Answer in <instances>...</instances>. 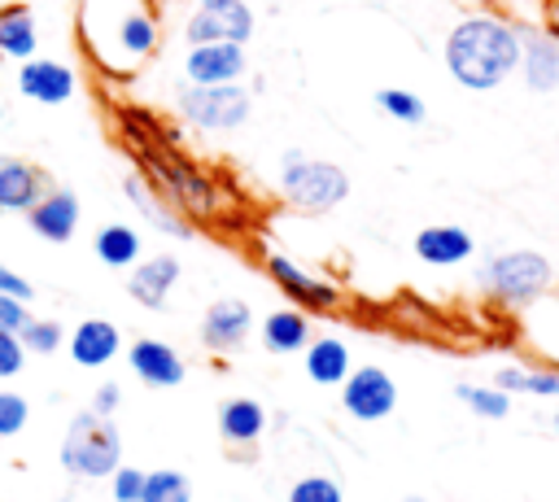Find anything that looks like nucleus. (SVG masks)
<instances>
[{"label": "nucleus", "instance_id": "1", "mask_svg": "<svg viewBox=\"0 0 559 502\" xmlns=\"http://www.w3.org/2000/svg\"><path fill=\"white\" fill-rule=\"evenodd\" d=\"M441 61L459 87L493 92L520 70V31L502 17L472 13L450 26V35L441 44Z\"/></svg>", "mask_w": 559, "mask_h": 502}, {"label": "nucleus", "instance_id": "2", "mask_svg": "<svg viewBox=\"0 0 559 502\" xmlns=\"http://www.w3.org/2000/svg\"><path fill=\"white\" fill-rule=\"evenodd\" d=\"M79 31L83 44L114 70H127L157 48V22L144 0H83Z\"/></svg>", "mask_w": 559, "mask_h": 502}, {"label": "nucleus", "instance_id": "3", "mask_svg": "<svg viewBox=\"0 0 559 502\" xmlns=\"http://www.w3.org/2000/svg\"><path fill=\"white\" fill-rule=\"evenodd\" d=\"M122 463V437L109 415L79 410L61 437V467L79 480H105Z\"/></svg>", "mask_w": 559, "mask_h": 502}, {"label": "nucleus", "instance_id": "4", "mask_svg": "<svg viewBox=\"0 0 559 502\" xmlns=\"http://www.w3.org/2000/svg\"><path fill=\"white\" fill-rule=\"evenodd\" d=\"M280 192L301 214H328L349 196V175L336 162L306 157V153L288 148L284 166H280Z\"/></svg>", "mask_w": 559, "mask_h": 502}, {"label": "nucleus", "instance_id": "5", "mask_svg": "<svg viewBox=\"0 0 559 502\" xmlns=\"http://www.w3.org/2000/svg\"><path fill=\"white\" fill-rule=\"evenodd\" d=\"M550 284H555V266L537 249H507L480 266V288L489 297H498L502 306H528V301L546 297Z\"/></svg>", "mask_w": 559, "mask_h": 502}, {"label": "nucleus", "instance_id": "6", "mask_svg": "<svg viewBox=\"0 0 559 502\" xmlns=\"http://www.w3.org/2000/svg\"><path fill=\"white\" fill-rule=\"evenodd\" d=\"M140 157H144V166L153 170V179L162 183V192H166L183 214H197V218L218 214V188H214L197 166H188L179 153L140 144Z\"/></svg>", "mask_w": 559, "mask_h": 502}, {"label": "nucleus", "instance_id": "7", "mask_svg": "<svg viewBox=\"0 0 559 502\" xmlns=\"http://www.w3.org/2000/svg\"><path fill=\"white\" fill-rule=\"evenodd\" d=\"M253 96L240 83H188L179 87V113L201 131H236L249 122Z\"/></svg>", "mask_w": 559, "mask_h": 502}, {"label": "nucleus", "instance_id": "8", "mask_svg": "<svg viewBox=\"0 0 559 502\" xmlns=\"http://www.w3.org/2000/svg\"><path fill=\"white\" fill-rule=\"evenodd\" d=\"M341 410L358 423H380L397 410V384L384 367H354L341 380Z\"/></svg>", "mask_w": 559, "mask_h": 502}, {"label": "nucleus", "instance_id": "9", "mask_svg": "<svg viewBox=\"0 0 559 502\" xmlns=\"http://www.w3.org/2000/svg\"><path fill=\"white\" fill-rule=\"evenodd\" d=\"M266 275L280 284V292L297 306V310H332L341 306V288L314 271H306L297 258L288 253H266Z\"/></svg>", "mask_w": 559, "mask_h": 502}, {"label": "nucleus", "instance_id": "10", "mask_svg": "<svg viewBox=\"0 0 559 502\" xmlns=\"http://www.w3.org/2000/svg\"><path fill=\"white\" fill-rule=\"evenodd\" d=\"M17 92L35 105H66L79 92V74L57 57H26L17 65Z\"/></svg>", "mask_w": 559, "mask_h": 502}, {"label": "nucleus", "instance_id": "11", "mask_svg": "<svg viewBox=\"0 0 559 502\" xmlns=\"http://www.w3.org/2000/svg\"><path fill=\"white\" fill-rule=\"evenodd\" d=\"M245 70H249L245 44H231V39L188 44V57H183L188 83H240Z\"/></svg>", "mask_w": 559, "mask_h": 502}, {"label": "nucleus", "instance_id": "12", "mask_svg": "<svg viewBox=\"0 0 559 502\" xmlns=\"http://www.w3.org/2000/svg\"><path fill=\"white\" fill-rule=\"evenodd\" d=\"M249 35H253V9L245 0H231V4H218V9H197L183 22L188 44H214V39L245 44Z\"/></svg>", "mask_w": 559, "mask_h": 502}, {"label": "nucleus", "instance_id": "13", "mask_svg": "<svg viewBox=\"0 0 559 502\" xmlns=\"http://www.w3.org/2000/svg\"><path fill=\"white\" fill-rule=\"evenodd\" d=\"M127 367H131V375H135L140 384H148V389H179L183 375H188V362L179 358V349H170L166 340H153V336L131 340Z\"/></svg>", "mask_w": 559, "mask_h": 502}, {"label": "nucleus", "instance_id": "14", "mask_svg": "<svg viewBox=\"0 0 559 502\" xmlns=\"http://www.w3.org/2000/svg\"><path fill=\"white\" fill-rule=\"evenodd\" d=\"M249 332H253V310H249V301H240V297H218V301L205 310V319H201V345H205L210 354L240 349V345L249 340Z\"/></svg>", "mask_w": 559, "mask_h": 502}, {"label": "nucleus", "instance_id": "15", "mask_svg": "<svg viewBox=\"0 0 559 502\" xmlns=\"http://www.w3.org/2000/svg\"><path fill=\"white\" fill-rule=\"evenodd\" d=\"M26 223L39 240L48 244H66L74 231H79V196L70 188H48L31 210H26Z\"/></svg>", "mask_w": 559, "mask_h": 502}, {"label": "nucleus", "instance_id": "16", "mask_svg": "<svg viewBox=\"0 0 559 502\" xmlns=\"http://www.w3.org/2000/svg\"><path fill=\"white\" fill-rule=\"evenodd\" d=\"M476 253V240L459 223H428L415 231V258L424 266H463Z\"/></svg>", "mask_w": 559, "mask_h": 502}, {"label": "nucleus", "instance_id": "17", "mask_svg": "<svg viewBox=\"0 0 559 502\" xmlns=\"http://www.w3.org/2000/svg\"><path fill=\"white\" fill-rule=\"evenodd\" d=\"M528 92H555L559 83V35L550 31H520V70Z\"/></svg>", "mask_w": 559, "mask_h": 502}, {"label": "nucleus", "instance_id": "18", "mask_svg": "<svg viewBox=\"0 0 559 502\" xmlns=\"http://www.w3.org/2000/svg\"><path fill=\"white\" fill-rule=\"evenodd\" d=\"M179 258L175 253H157V258H140L135 266H131V275H127V292H131V301H140L144 310H162L166 306V297H170V288L179 284Z\"/></svg>", "mask_w": 559, "mask_h": 502}, {"label": "nucleus", "instance_id": "19", "mask_svg": "<svg viewBox=\"0 0 559 502\" xmlns=\"http://www.w3.org/2000/svg\"><path fill=\"white\" fill-rule=\"evenodd\" d=\"M48 192V175L26 157H0V214H26Z\"/></svg>", "mask_w": 559, "mask_h": 502}, {"label": "nucleus", "instance_id": "20", "mask_svg": "<svg viewBox=\"0 0 559 502\" xmlns=\"http://www.w3.org/2000/svg\"><path fill=\"white\" fill-rule=\"evenodd\" d=\"M66 349H70V358H74L79 367L96 371V367H105V362L118 358V349H122V332H118L109 319H83V323L66 336Z\"/></svg>", "mask_w": 559, "mask_h": 502}, {"label": "nucleus", "instance_id": "21", "mask_svg": "<svg viewBox=\"0 0 559 502\" xmlns=\"http://www.w3.org/2000/svg\"><path fill=\"white\" fill-rule=\"evenodd\" d=\"M306 358H301V367H306V375H310V384H319V389H341V380L354 371V358H349V345L345 340H336V336H310V345L301 349Z\"/></svg>", "mask_w": 559, "mask_h": 502}, {"label": "nucleus", "instance_id": "22", "mask_svg": "<svg viewBox=\"0 0 559 502\" xmlns=\"http://www.w3.org/2000/svg\"><path fill=\"white\" fill-rule=\"evenodd\" d=\"M0 52L4 61H26L39 52V22L31 4H17V0L0 4Z\"/></svg>", "mask_w": 559, "mask_h": 502}, {"label": "nucleus", "instance_id": "23", "mask_svg": "<svg viewBox=\"0 0 559 502\" xmlns=\"http://www.w3.org/2000/svg\"><path fill=\"white\" fill-rule=\"evenodd\" d=\"M218 432H223V441L253 445V441L266 432V410H262V402H253V397H227V402L218 406Z\"/></svg>", "mask_w": 559, "mask_h": 502}, {"label": "nucleus", "instance_id": "24", "mask_svg": "<svg viewBox=\"0 0 559 502\" xmlns=\"http://www.w3.org/2000/svg\"><path fill=\"white\" fill-rule=\"evenodd\" d=\"M92 249H96V258H100L105 266L131 271V266L140 262V253H144V240H140V231H135L131 223H105V227L96 231Z\"/></svg>", "mask_w": 559, "mask_h": 502}, {"label": "nucleus", "instance_id": "25", "mask_svg": "<svg viewBox=\"0 0 559 502\" xmlns=\"http://www.w3.org/2000/svg\"><path fill=\"white\" fill-rule=\"evenodd\" d=\"M262 345L271 354H301L310 345V319L306 310H275L262 319Z\"/></svg>", "mask_w": 559, "mask_h": 502}, {"label": "nucleus", "instance_id": "26", "mask_svg": "<svg viewBox=\"0 0 559 502\" xmlns=\"http://www.w3.org/2000/svg\"><path fill=\"white\" fill-rule=\"evenodd\" d=\"M122 192L131 196V205H135V210H140L157 231H166V236H175V240H188V236H192V227H188L179 214H170V210H166V201H162V196H157L140 175H127Z\"/></svg>", "mask_w": 559, "mask_h": 502}, {"label": "nucleus", "instance_id": "27", "mask_svg": "<svg viewBox=\"0 0 559 502\" xmlns=\"http://www.w3.org/2000/svg\"><path fill=\"white\" fill-rule=\"evenodd\" d=\"M493 384H498V389H507L511 397H515V393H533V397H559V367H546V371L498 367V371H493Z\"/></svg>", "mask_w": 559, "mask_h": 502}, {"label": "nucleus", "instance_id": "28", "mask_svg": "<svg viewBox=\"0 0 559 502\" xmlns=\"http://www.w3.org/2000/svg\"><path fill=\"white\" fill-rule=\"evenodd\" d=\"M454 397L463 406H472V415H480V419H507L511 415V393L498 384H454Z\"/></svg>", "mask_w": 559, "mask_h": 502}, {"label": "nucleus", "instance_id": "29", "mask_svg": "<svg viewBox=\"0 0 559 502\" xmlns=\"http://www.w3.org/2000/svg\"><path fill=\"white\" fill-rule=\"evenodd\" d=\"M376 105H380V113H389L402 127H424V118H428L424 96H415L411 87H380L376 92Z\"/></svg>", "mask_w": 559, "mask_h": 502}, {"label": "nucleus", "instance_id": "30", "mask_svg": "<svg viewBox=\"0 0 559 502\" xmlns=\"http://www.w3.org/2000/svg\"><path fill=\"white\" fill-rule=\"evenodd\" d=\"M140 502H192L188 476H183L179 467H157V471H144Z\"/></svg>", "mask_w": 559, "mask_h": 502}, {"label": "nucleus", "instance_id": "31", "mask_svg": "<svg viewBox=\"0 0 559 502\" xmlns=\"http://www.w3.org/2000/svg\"><path fill=\"white\" fill-rule=\"evenodd\" d=\"M17 340H22L26 354H44L48 358V354H57L66 345V327L57 319H26L17 327Z\"/></svg>", "mask_w": 559, "mask_h": 502}, {"label": "nucleus", "instance_id": "32", "mask_svg": "<svg viewBox=\"0 0 559 502\" xmlns=\"http://www.w3.org/2000/svg\"><path fill=\"white\" fill-rule=\"evenodd\" d=\"M288 502H345V493L332 476H301L288 489Z\"/></svg>", "mask_w": 559, "mask_h": 502}, {"label": "nucleus", "instance_id": "33", "mask_svg": "<svg viewBox=\"0 0 559 502\" xmlns=\"http://www.w3.org/2000/svg\"><path fill=\"white\" fill-rule=\"evenodd\" d=\"M26 419H31V402L22 393L0 389V437H17L26 428Z\"/></svg>", "mask_w": 559, "mask_h": 502}, {"label": "nucleus", "instance_id": "34", "mask_svg": "<svg viewBox=\"0 0 559 502\" xmlns=\"http://www.w3.org/2000/svg\"><path fill=\"white\" fill-rule=\"evenodd\" d=\"M140 489H144V471H140V467L118 463V467L109 471V493H114V502H140Z\"/></svg>", "mask_w": 559, "mask_h": 502}, {"label": "nucleus", "instance_id": "35", "mask_svg": "<svg viewBox=\"0 0 559 502\" xmlns=\"http://www.w3.org/2000/svg\"><path fill=\"white\" fill-rule=\"evenodd\" d=\"M22 367H26V349H22L17 332H4V327H0V380L17 375Z\"/></svg>", "mask_w": 559, "mask_h": 502}, {"label": "nucleus", "instance_id": "36", "mask_svg": "<svg viewBox=\"0 0 559 502\" xmlns=\"http://www.w3.org/2000/svg\"><path fill=\"white\" fill-rule=\"evenodd\" d=\"M31 319V310H26V301H17V297H9V292H0V327L4 332H17L22 323Z\"/></svg>", "mask_w": 559, "mask_h": 502}, {"label": "nucleus", "instance_id": "37", "mask_svg": "<svg viewBox=\"0 0 559 502\" xmlns=\"http://www.w3.org/2000/svg\"><path fill=\"white\" fill-rule=\"evenodd\" d=\"M0 292H9V297H17V301H26V306L35 301V284H31V279H22L17 271H9L4 262H0Z\"/></svg>", "mask_w": 559, "mask_h": 502}, {"label": "nucleus", "instance_id": "38", "mask_svg": "<svg viewBox=\"0 0 559 502\" xmlns=\"http://www.w3.org/2000/svg\"><path fill=\"white\" fill-rule=\"evenodd\" d=\"M122 406V389L118 384H100L96 393H92V406L87 410H96V415H109L114 419V410Z\"/></svg>", "mask_w": 559, "mask_h": 502}, {"label": "nucleus", "instance_id": "39", "mask_svg": "<svg viewBox=\"0 0 559 502\" xmlns=\"http://www.w3.org/2000/svg\"><path fill=\"white\" fill-rule=\"evenodd\" d=\"M218 4H231V0H197V9H218Z\"/></svg>", "mask_w": 559, "mask_h": 502}, {"label": "nucleus", "instance_id": "40", "mask_svg": "<svg viewBox=\"0 0 559 502\" xmlns=\"http://www.w3.org/2000/svg\"><path fill=\"white\" fill-rule=\"evenodd\" d=\"M402 502H428V498H415V493H411V498H402Z\"/></svg>", "mask_w": 559, "mask_h": 502}, {"label": "nucleus", "instance_id": "41", "mask_svg": "<svg viewBox=\"0 0 559 502\" xmlns=\"http://www.w3.org/2000/svg\"><path fill=\"white\" fill-rule=\"evenodd\" d=\"M555 432H559V410H555Z\"/></svg>", "mask_w": 559, "mask_h": 502}, {"label": "nucleus", "instance_id": "42", "mask_svg": "<svg viewBox=\"0 0 559 502\" xmlns=\"http://www.w3.org/2000/svg\"><path fill=\"white\" fill-rule=\"evenodd\" d=\"M0 118H4V105H0Z\"/></svg>", "mask_w": 559, "mask_h": 502}, {"label": "nucleus", "instance_id": "43", "mask_svg": "<svg viewBox=\"0 0 559 502\" xmlns=\"http://www.w3.org/2000/svg\"><path fill=\"white\" fill-rule=\"evenodd\" d=\"M0 65H4V52H0Z\"/></svg>", "mask_w": 559, "mask_h": 502}, {"label": "nucleus", "instance_id": "44", "mask_svg": "<svg viewBox=\"0 0 559 502\" xmlns=\"http://www.w3.org/2000/svg\"><path fill=\"white\" fill-rule=\"evenodd\" d=\"M555 96H559V83H555Z\"/></svg>", "mask_w": 559, "mask_h": 502}, {"label": "nucleus", "instance_id": "45", "mask_svg": "<svg viewBox=\"0 0 559 502\" xmlns=\"http://www.w3.org/2000/svg\"><path fill=\"white\" fill-rule=\"evenodd\" d=\"M0 4H4V0H0Z\"/></svg>", "mask_w": 559, "mask_h": 502}]
</instances>
